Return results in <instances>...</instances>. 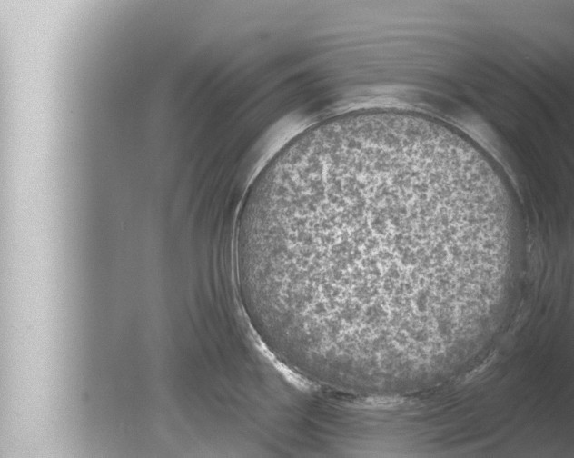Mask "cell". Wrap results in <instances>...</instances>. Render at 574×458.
<instances>
[{
  "instance_id": "cell-1",
  "label": "cell",
  "mask_w": 574,
  "mask_h": 458,
  "mask_svg": "<svg viewBox=\"0 0 574 458\" xmlns=\"http://www.w3.org/2000/svg\"><path fill=\"white\" fill-rule=\"evenodd\" d=\"M507 230L494 179L460 136L350 113L267 163L236 243L272 334L310 371L344 378L387 345H433L456 332Z\"/></svg>"
}]
</instances>
